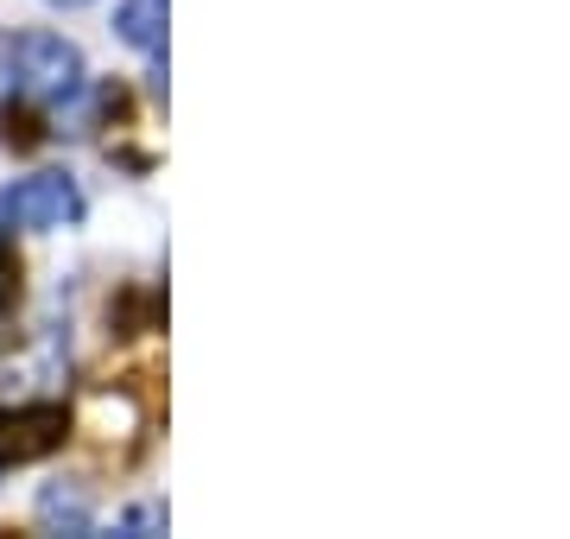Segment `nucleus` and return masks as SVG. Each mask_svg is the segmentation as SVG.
<instances>
[{"label":"nucleus","instance_id":"5","mask_svg":"<svg viewBox=\"0 0 570 539\" xmlns=\"http://www.w3.org/2000/svg\"><path fill=\"white\" fill-rule=\"evenodd\" d=\"M39 520L45 527H63V533H89V527H96L89 496H82V489H58V482L39 496Z\"/></svg>","mask_w":570,"mask_h":539},{"label":"nucleus","instance_id":"7","mask_svg":"<svg viewBox=\"0 0 570 539\" xmlns=\"http://www.w3.org/2000/svg\"><path fill=\"white\" fill-rule=\"evenodd\" d=\"M13 298H20V261H13V254H0V312H7Z\"/></svg>","mask_w":570,"mask_h":539},{"label":"nucleus","instance_id":"3","mask_svg":"<svg viewBox=\"0 0 570 539\" xmlns=\"http://www.w3.org/2000/svg\"><path fill=\"white\" fill-rule=\"evenodd\" d=\"M70 438V413L58 400H26V406H0V470L13 463H39V457L63 451Z\"/></svg>","mask_w":570,"mask_h":539},{"label":"nucleus","instance_id":"8","mask_svg":"<svg viewBox=\"0 0 570 539\" xmlns=\"http://www.w3.org/2000/svg\"><path fill=\"white\" fill-rule=\"evenodd\" d=\"M13 96V32H0V102Z\"/></svg>","mask_w":570,"mask_h":539},{"label":"nucleus","instance_id":"6","mask_svg":"<svg viewBox=\"0 0 570 539\" xmlns=\"http://www.w3.org/2000/svg\"><path fill=\"white\" fill-rule=\"evenodd\" d=\"M121 533H134V539H140V533H165V508H159V501L127 508V514H121Z\"/></svg>","mask_w":570,"mask_h":539},{"label":"nucleus","instance_id":"4","mask_svg":"<svg viewBox=\"0 0 570 539\" xmlns=\"http://www.w3.org/2000/svg\"><path fill=\"white\" fill-rule=\"evenodd\" d=\"M115 32L146 58H165V0H121L115 7Z\"/></svg>","mask_w":570,"mask_h":539},{"label":"nucleus","instance_id":"9","mask_svg":"<svg viewBox=\"0 0 570 539\" xmlns=\"http://www.w3.org/2000/svg\"><path fill=\"white\" fill-rule=\"evenodd\" d=\"M51 7H89V0H51Z\"/></svg>","mask_w":570,"mask_h":539},{"label":"nucleus","instance_id":"1","mask_svg":"<svg viewBox=\"0 0 570 539\" xmlns=\"http://www.w3.org/2000/svg\"><path fill=\"white\" fill-rule=\"evenodd\" d=\"M82 89V51L58 32H20L13 39V96L20 102H63Z\"/></svg>","mask_w":570,"mask_h":539},{"label":"nucleus","instance_id":"2","mask_svg":"<svg viewBox=\"0 0 570 539\" xmlns=\"http://www.w3.org/2000/svg\"><path fill=\"white\" fill-rule=\"evenodd\" d=\"M0 223L26 228V235L82 223V185L70 178V171H32V178H20V185H7V197H0Z\"/></svg>","mask_w":570,"mask_h":539}]
</instances>
